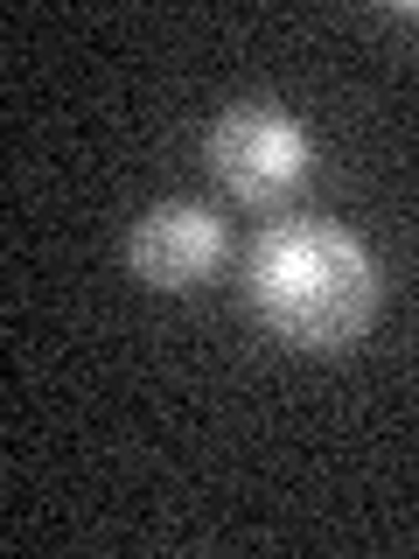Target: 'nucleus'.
Masks as SVG:
<instances>
[{
	"mask_svg": "<svg viewBox=\"0 0 419 559\" xmlns=\"http://www.w3.org/2000/svg\"><path fill=\"white\" fill-rule=\"evenodd\" d=\"M252 301L287 343L336 349L349 336H363V322H371L378 266L349 231H336V224H279V231L259 245Z\"/></svg>",
	"mask_w": 419,
	"mask_h": 559,
	"instance_id": "obj_1",
	"label": "nucleus"
},
{
	"mask_svg": "<svg viewBox=\"0 0 419 559\" xmlns=\"http://www.w3.org/2000/svg\"><path fill=\"white\" fill-rule=\"evenodd\" d=\"M210 162L244 203H279L308 168V140L279 105H231L210 133Z\"/></svg>",
	"mask_w": 419,
	"mask_h": 559,
	"instance_id": "obj_2",
	"label": "nucleus"
},
{
	"mask_svg": "<svg viewBox=\"0 0 419 559\" xmlns=\"http://www.w3.org/2000/svg\"><path fill=\"white\" fill-rule=\"evenodd\" d=\"M224 252V224L210 217L196 203H161L140 217L133 231V273L147 280V287H196V280L217 266Z\"/></svg>",
	"mask_w": 419,
	"mask_h": 559,
	"instance_id": "obj_3",
	"label": "nucleus"
}]
</instances>
